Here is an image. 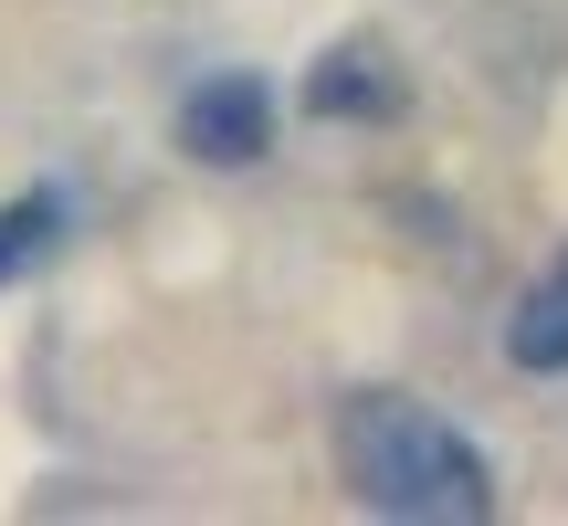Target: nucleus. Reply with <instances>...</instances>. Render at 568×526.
I'll return each mask as SVG.
<instances>
[{
  "label": "nucleus",
  "instance_id": "nucleus-1",
  "mask_svg": "<svg viewBox=\"0 0 568 526\" xmlns=\"http://www.w3.org/2000/svg\"><path fill=\"white\" fill-rule=\"evenodd\" d=\"M337 474H347V495H358L368 516H464V526L495 516L485 453H474L443 411L400 401V390L347 401V422H337Z\"/></svg>",
  "mask_w": 568,
  "mask_h": 526
},
{
  "label": "nucleus",
  "instance_id": "nucleus-2",
  "mask_svg": "<svg viewBox=\"0 0 568 526\" xmlns=\"http://www.w3.org/2000/svg\"><path fill=\"white\" fill-rule=\"evenodd\" d=\"M180 148L201 169H253L274 148V95L253 74H211V84H190V105H180Z\"/></svg>",
  "mask_w": 568,
  "mask_h": 526
},
{
  "label": "nucleus",
  "instance_id": "nucleus-3",
  "mask_svg": "<svg viewBox=\"0 0 568 526\" xmlns=\"http://www.w3.org/2000/svg\"><path fill=\"white\" fill-rule=\"evenodd\" d=\"M305 105H316V117H337V127L389 117V105H400V63H389V42H337V53L305 74Z\"/></svg>",
  "mask_w": 568,
  "mask_h": 526
},
{
  "label": "nucleus",
  "instance_id": "nucleus-4",
  "mask_svg": "<svg viewBox=\"0 0 568 526\" xmlns=\"http://www.w3.org/2000/svg\"><path fill=\"white\" fill-rule=\"evenodd\" d=\"M506 358H516V368H537V380H548V368H568V263H558V274H537L527 295H516Z\"/></svg>",
  "mask_w": 568,
  "mask_h": 526
},
{
  "label": "nucleus",
  "instance_id": "nucleus-5",
  "mask_svg": "<svg viewBox=\"0 0 568 526\" xmlns=\"http://www.w3.org/2000/svg\"><path fill=\"white\" fill-rule=\"evenodd\" d=\"M0 263H11V243H0Z\"/></svg>",
  "mask_w": 568,
  "mask_h": 526
}]
</instances>
